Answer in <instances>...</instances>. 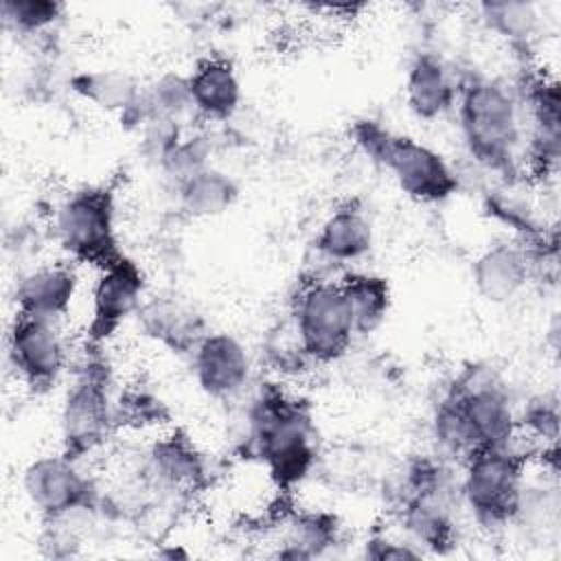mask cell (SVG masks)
Returning a JSON list of instances; mask_svg holds the SVG:
<instances>
[{"mask_svg":"<svg viewBox=\"0 0 561 561\" xmlns=\"http://www.w3.org/2000/svg\"><path fill=\"white\" fill-rule=\"evenodd\" d=\"M430 425H432V438L443 458H449L462 465L476 451L465 416L460 412V405L449 390L434 405Z\"/></svg>","mask_w":561,"mask_h":561,"instance_id":"obj_25","label":"cell"},{"mask_svg":"<svg viewBox=\"0 0 561 561\" xmlns=\"http://www.w3.org/2000/svg\"><path fill=\"white\" fill-rule=\"evenodd\" d=\"M191 366L199 390L217 401L239 397L252 379V357L228 331H208L193 348Z\"/></svg>","mask_w":561,"mask_h":561,"instance_id":"obj_12","label":"cell"},{"mask_svg":"<svg viewBox=\"0 0 561 561\" xmlns=\"http://www.w3.org/2000/svg\"><path fill=\"white\" fill-rule=\"evenodd\" d=\"M245 421V449L265 467L272 484L280 493L302 484L318 460L309 405L278 383H265L254 394Z\"/></svg>","mask_w":561,"mask_h":561,"instance_id":"obj_1","label":"cell"},{"mask_svg":"<svg viewBox=\"0 0 561 561\" xmlns=\"http://www.w3.org/2000/svg\"><path fill=\"white\" fill-rule=\"evenodd\" d=\"M405 103L421 121H438L456 107L458 79L434 50H421L405 72Z\"/></svg>","mask_w":561,"mask_h":561,"instance_id":"obj_17","label":"cell"},{"mask_svg":"<svg viewBox=\"0 0 561 561\" xmlns=\"http://www.w3.org/2000/svg\"><path fill=\"white\" fill-rule=\"evenodd\" d=\"M340 285L348 298L355 333L373 335L383 327L392 307L390 280L373 272H346L340 278Z\"/></svg>","mask_w":561,"mask_h":561,"instance_id":"obj_23","label":"cell"},{"mask_svg":"<svg viewBox=\"0 0 561 561\" xmlns=\"http://www.w3.org/2000/svg\"><path fill=\"white\" fill-rule=\"evenodd\" d=\"M68 88L92 107L118 116L134 105L142 90L131 72L118 68H94L75 72L68 79Z\"/></svg>","mask_w":561,"mask_h":561,"instance_id":"obj_21","label":"cell"},{"mask_svg":"<svg viewBox=\"0 0 561 561\" xmlns=\"http://www.w3.org/2000/svg\"><path fill=\"white\" fill-rule=\"evenodd\" d=\"M79 291V274L68 263H44L24 272L13 289L15 313L59 322Z\"/></svg>","mask_w":561,"mask_h":561,"instance_id":"obj_16","label":"cell"},{"mask_svg":"<svg viewBox=\"0 0 561 561\" xmlns=\"http://www.w3.org/2000/svg\"><path fill=\"white\" fill-rule=\"evenodd\" d=\"M447 390L460 405L476 451L515 443L517 412L508 390L489 368H465Z\"/></svg>","mask_w":561,"mask_h":561,"instance_id":"obj_9","label":"cell"},{"mask_svg":"<svg viewBox=\"0 0 561 561\" xmlns=\"http://www.w3.org/2000/svg\"><path fill=\"white\" fill-rule=\"evenodd\" d=\"M7 359L33 392H48L68 368V346L55 320L15 313L7 331Z\"/></svg>","mask_w":561,"mask_h":561,"instance_id":"obj_10","label":"cell"},{"mask_svg":"<svg viewBox=\"0 0 561 561\" xmlns=\"http://www.w3.org/2000/svg\"><path fill=\"white\" fill-rule=\"evenodd\" d=\"M0 11L7 31L35 37L48 33L64 18L66 7L57 0H4Z\"/></svg>","mask_w":561,"mask_h":561,"instance_id":"obj_27","label":"cell"},{"mask_svg":"<svg viewBox=\"0 0 561 561\" xmlns=\"http://www.w3.org/2000/svg\"><path fill=\"white\" fill-rule=\"evenodd\" d=\"M353 140L392 175L405 197L419 204H443L460 188V178L447 158L412 136L394 134L377 121H357Z\"/></svg>","mask_w":561,"mask_h":561,"instance_id":"obj_3","label":"cell"},{"mask_svg":"<svg viewBox=\"0 0 561 561\" xmlns=\"http://www.w3.org/2000/svg\"><path fill=\"white\" fill-rule=\"evenodd\" d=\"M456 116L469 158L484 171L513 180L524 153V112L517 92L500 79H458Z\"/></svg>","mask_w":561,"mask_h":561,"instance_id":"obj_2","label":"cell"},{"mask_svg":"<svg viewBox=\"0 0 561 561\" xmlns=\"http://www.w3.org/2000/svg\"><path fill=\"white\" fill-rule=\"evenodd\" d=\"M116 430L112 368L99 353V346L85 348L83 359L75 366L59 410L61 451L83 462L94 456Z\"/></svg>","mask_w":561,"mask_h":561,"instance_id":"obj_4","label":"cell"},{"mask_svg":"<svg viewBox=\"0 0 561 561\" xmlns=\"http://www.w3.org/2000/svg\"><path fill=\"white\" fill-rule=\"evenodd\" d=\"M142 473L149 489L171 497H186L206 484V462L184 432L156 438L147 449Z\"/></svg>","mask_w":561,"mask_h":561,"instance_id":"obj_13","label":"cell"},{"mask_svg":"<svg viewBox=\"0 0 561 561\" xmlns=\"http://www.w3.org/2000/svg\"><path fill=\"white\" fill-rule=\"evenodd\" d=\"M22 489L42 519L77 513H99L103 493L92 476L64 451L31 460L22 473Z\"/></svg>","mask_w":561,"mask_h":561,"instance_id":"obj_8","label":"cell"},{"mask_svg":"<svg viewBox=\"0 0 561 561\" xmlns=\"http://www.w3.org/2000/svg\"><path fill=\"white\" fill-rule=\"evenodd\" d=\"M145 296V272L127 254L101 267L90 294L88 344L101 346L107 342L129 318L136 316Z\"/></svg>","mask_w":561,"mask_h":561,"instance_id":"obj_11","label":"cell"},{"mask_svg":"<svg viewBox=\"0 0 561 561\" xmlns=\"http://www.w3.org/2000/svg\"><path fill=\"white\" fill-rule=\"evenodd\" d=\"M533 272V248L526 243L500 241L473 259L471 283L482 300L491 305H504L522 294Z\"/></svg>","mask_w":561,"mask_h":561,"instance_id":"obj_15","label":"cell"},{"mask_svg":"<svg viewBox=\"0 0 561 561\" xmlns=\"http://www.w3.org/2000/svg\"><path fill=\"white\" fill-rule=\"evenodd\" d=\"M213 136L206 131H191L182 134V138L164 153L158 164V171L173 184V188L195 173L210 167L213 156Z\"/></svg>","mask_w":561,"mask_h":561,"instance_id":"obj_26","label":"cell"},{"mask_svg":"<svg viewBox=\"0 0 561 561\" xmlns=\"http://www.w3.org/2000/svg\"><path fill=\"white\" fill-rule=\"evenodd\" d=\"M375 232L368 215L353 202L335 208L316 234V250L331 263L348 265L370 254Z\"/></svg>","mask_w":561,"mask_h":561,"instance_id":"obj_19","label":"cell"},{"mask_svg":"<svg viewBox=\"0 0 561 561\" xmlns=\"http://www.w3.org/2000/svg\"><path fill=\"white\" fill-rule=\"evenodd\" d=\"M53 239L75 263L96 270L118 261L116 202L107 186H83L68 193L53 213Z\"/></svg>","mask_w":561,"mask_h":561,"instance_id":"obj_6","label":"cell"},{"mask_svg":"<svg viewBox=\"0 0 561 561\" xmlns=\"http://www.w3.org/2000/svg\"><path fill=\"white\" fill-rule=\"evenodd\" d=\"M186 77L197 118L206 123H228L234 118L243 101V90L232 61L206 57Z\"/></svg>","mask_w":561,"mask_h":561,"instance_id":"obj_18","label":"cell"},{"mask_svg":"<svg viewBox=\"0 0 561 561\" xmlns=\"http://www.w3.org/2000/svg\"><path fill=\"white\" fill-rule=\"evenodd\" d=\"M482 24L511 46H528L541 31V11L526 0H493L480 7Z\"/></svg>","mask_w":561,"mask_h":561,"instance_id":"obj_24","label":"cell"},{"mask_svg":"<svg viewBox=\"0 0 561 561\" xmlns=\"http://www.w3.org/2000/svg\"><path fill=\"white\" fill-rule=\"evenodd\" d=\"M134 320L147 340L178 355H191L210 331L202 313L175 294L145 296Z\"/></svg>","mask_w":561,"mask_h":561,"instance_id":"obj_14","label":"cell"},{"mask_svg":"<svg viewBox=\"0 0 561 561\" xmlns=\"http://www.w3.org/2000/svg\"><path fill=\"white\" fill-rule=\"evenodd\" d=\"M178 208L191 219H213L228 213L239 199L237 180L217 169L208 167L186 182L175 186Z\"/></svg>","mask_w":561,"mask_h":561,"instance_id":"obj_20","label":"cell"},{"mask_svg":"<svg viewBox=\"0 0 561 561\" xmlns=\"http://www.w3.org/2000/svg\"><path fill=\"white\" fill-rule=\"evenodd\" d=\"M291 327L313 366L340 362L357 335L353 311L340 280L316 278L305 283L294 298Z\"/></svg>","mask_w":561,"mask_h":561,"instance_id":"obj_7","label":"cell"},{"mask_svg":"<svg viewBox=\"0 0 561 561\" xmlns=\"http://www.w3.org/2000/svg\"><path fill=\"white\" fill-rule=\"evenodd\" d=\"M528 456L508 447L473 451L462 462L458 497L484 530H502L517 519L526 489Z\"/></svg>","mask_w":561,"mask_h":561,"instance_id":"obj_5","label":"cell"},{"mask_svg":"<svg viewBox=\"0 0 561 561\" xmlns=\"http://www.w3.org/2000/svg\"><path fill=\"white\" fill-rule=\"evenodd\" d=\"M364 557L375 561H405V559H419L423 552L412 541L392 539L388 535H373L364 543Z\"/></svg>","mask_w":561,"mask_h":561,"instance_id":"obj_30","label":"cell"},{"mask_svg":"<svg viewBox=\"0 0 561 561\" xmlns=\"http://www.w3.org/2000/svg\"><path fill=\"white\" fill-rule=\"evenodd\" d=\"M517 432L528 434L533 440H541L543 447L557 445L559 438V401L557 397L530 399L522 414H517Z\"/></svg>","mask_w":561,"mask_h":561,"instance_id":"obj_29","label":"cell"},{"mask_svg":"<svg viewBox=\"0 0 561 561\" xmlns=\"http://www.w3.org/2000/svg\"><path fill=\"white\" fill-rule=\"evenodd\" d=\"M340 543V522L327 511H302L287 522L276 557L307 561L324 557Z\"/></svg>","mask_w":561,"mask_h":561,"instance_id":"obj_22","label":"cell"},{"mask_svg":"<svg viewBox=\"0 0 561 561\" xmlns=\"http://www.w3.org/2000/svg\"><path fill=\"white\" fill-rule=\"evenodd\" d=\"M114 416L116 427L125 425L140 430L162 423V419H167V410L164 403L151 392L140 388H127L125 392L118 394V399H114Z\"/></svg>","mask_w":561,"mask_h":561,"instance_id":"obj_28","label":"cell"}]
</instances>
